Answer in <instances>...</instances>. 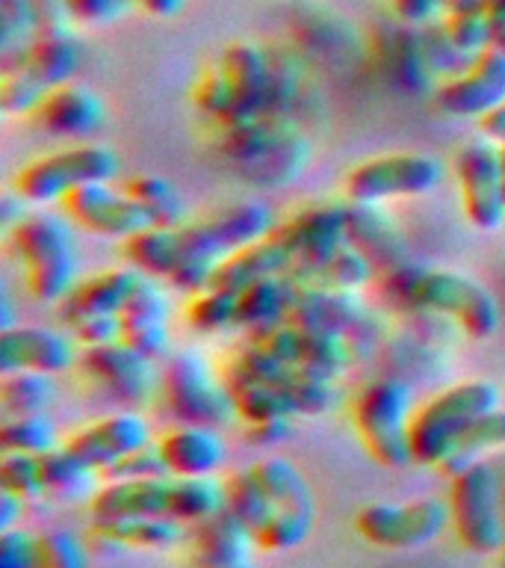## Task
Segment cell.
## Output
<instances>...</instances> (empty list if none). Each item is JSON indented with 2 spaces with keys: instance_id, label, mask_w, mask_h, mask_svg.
Wrapping results in <instances>:
<instances>
[{
  "instance_id": "6da1fadb",
  "label": "cell",
  "mask_w": 505,
  "mask_h": 568,
  "mask_svg": "<svg viewBox=\"0 0 505 568\" xmlns=\"http://www.w3.org/2000/svg\"><path fill=\"white\" fill-rule=\"evenodd\" d=\"M388 296L399 308L450 314L470 337L487 341L499 328V302L485 284L455 270H396Z\"/></svg>"
},
{
  "instance_id": "7a4b0ae2",
  "label": "cell",
  "mask_w": 505,
  "mask_h": 568,
  "mask_svg": "<svg viewBox=\"0 0 505 568\" xmlns=\"http://www.w3.org/2000/svg\"><path fill=\"white\" fill-rule=\"evenodd\" d=\"M499 388L487 379H467L441 390L411 417V453L416 465L437 468L446 453L476 417L499 408Z\"/></svg>"
},
{
  "instance_id": "3957f363",
  "label": "cell",
  "mask_w": 505,
  "mask_h": 568,
  "mask_svg": "<svg viewBox=\"0 0 505 568\" xmlns=\"http://www.w3.org/2000/svg\"><path fill=\"white\" fill-rule=\"evenodd\" d=\"M352 417L363 447L379 465L399 470L414 462V453H411L414 394L408 382L384 376V379H372L370 385H363L354 399Z\"/></svg>"
},
{
  "instance_id": "277c9868",
  "label": "cell",
  "mask_w": 505,
  "mask_h": 568,
  "mask_svg": "<svg viewBox=\"0 0 505 568\" xmlns=\"http://www.w3.org/2000/svg\"><path fill=\"white\" fill-rule=\"evenodd\" d=\"M12 246L24 261L27 291L39 302H62L78 287V252L60 216L27 213L12 225Z\"/></svg>"
},
{
  "instance_id": "5b68a950",
  "label": "cell",
  "mask_w": 505,
  "mask_h": 568,
  "mask_svg": "<svg viewBox=\"0 0 505 568\" xmlns=\"http://www.w3.org/2000/svg\"><path fill=\"white\" fill-rule=\"evenodd\" d=\"M499 477L491 462H473L458 470L450 486V524L470 554L487 557L505 545L503 506H499Z\"/></svg>"
},
{
  "instance_id": "8992f818",
  "label": "cell",
  "mask_w": 505,
  "mask_h": 568,
  "mask_svg": "<svg viewBox=\"0 0 505 568\" xmlns=\"http://www.w3.org/2000/svg\"><path fill=\"white\" fill-rule=\"evenodd\" d=\"M115 175L118 154L101 142H83L27 163L16 175V193L30 204H51L62 202L78 186L113 181Z\"/></svg>"
},
{
  "instance_id": "52a82bcc",
  "label": "cell",
  "mask_w": 505,
  "mask_h": 568,
  "mask_svg": "<svg viewBox=\"0 0 505 568\" xmlns=\"http://www.w3.org/2000/svg\"><path fill=\"white\" fill-rule=\"evenodd\" d=\"M163 399L168 415L177 424L189 426H225L237 417V406L230 399L225 382H216L210 364L198 353H177L163 371Z\"/></svg>"
},
{
  "instance_id": "ba28073f",
  "label": "cell",
  "mask_w": 505,
  "mask_h": 568,
  "mask_svg": "<svg viewBox=\"0 0 505 568\" xmlns=\"http://www.w3.org/2000/svg\"><path fill=\"white\" fill-rule=\"evenodd\" d=\"M450 524V504L443 497H414L408 504L361 506L354 515V530L363 541L384 550H414L432 545Z\"/></svg>"
},
{
  "instance_id": "9c48e42d",
  "label": "cell",
  "mask_w": 505,
  "mask_h": 568,
  "mask_svg": "<svg viewBox=\"0 0 505 568\" xmlns=\"http://www.w3.org/2000/svg\"><path fill=\"white\" fill-rule=\"evenodd\" d=\"M443 181V163L420 151H396L363 160L346 175L349 202L381 204L388 199H411L437 190Z\"/></svg>"
},
{
  "instance_id": "30bf717a",
  "label": "cell",
  "mask_w": 505,
  "mask_h": 568,
  "mask_svg": "<svg viewBox=\"0 0 505 568\" xmlns=\"http://www.w3.org/2000/svg\"><path fill=\"white\" fill-rule=\"evenodd\" d=\"M275 229L272 207L260 199H248L230 207H221L213 216L202 222L181 225V246H184V261L202 257L221 264L225 257L246 248L248 243L266 237Z\"/></svg>"
},
{
  "instance_id": "8fae6325",
  "label": "cell",
  "mask_w": 505,
  "mask_h": 568,
  "mask_svg": "<svg viewBox=\"0 0 505 568\" xmlns=\"http://www.w3.org/2000/svg\"><path fill=\"white\" fill-rule=\"evenodd\" d=\"M464 216L473 229L496 231L505 222L503 145L487 136L467 142L455 158Z\"/></svg>"
},
{
  "instance_id": "7c38bea8",
  "label": "cell",
  "mask_w": 505,
  "mask_h": 568,
  "mask_svg": "<svg viewBox=\"0 0 505 568\" xmlns=\"http://www.w3.org/2000/svg\"><path fill=\"white\" fill-rule=\"evenodd\" d=\"M221 83L228 89L230 122L251 115H272L275 60L255 42L228 44L219 57Z\"/></svg>"
},
{
  "instance_id": "4fadbf2b",
  "label": "cell",
  "mask_w": 505,
  "mask_h": 568,
  "mask_svg": "<svg viewBox=\"0 0 505 568\" xmlns=\"http://www.w3.org/2000/svg\"><path fill=\"white\" fill-rule=\"evenodd\" d=\"M237 364H243L248 373H255L257 379H264L266 385H272L287 406L292 408V415H326L337 406V390L326 376H317V373L301 371L296 364L281 362L278 355H272L269 349H264L260 344L251 341V346H246L243 353L234 358Z\"/></svg>"
},
{
  "instance_id": "5bb4252c",
  "label": "cell",
  "mask_w": 505,
  "mask_h": 568,
  "mask_svg": "<svg viewBox=\"0 0 505 568\" xmlns=\"http://www.w3.org/2000/svg\"><path fill=\"white\" fill-rule=\"evenodd\" d=\"M62 211L71 222H78L80 229L101 234V237L127 240L136 231L151 229V220L127 195V190H115L110 181L78 186L74 193L62 199Z\"/></svg>"
},
{
  "instance_id": "9a60e30c",
  "label": "cell",
  "mask_w": 505,
  "mask_h": 568,
  "mask_svg": "<svg viewBox=\"0 0 505 568\" xmlns=\"http://www.w3.org/2000/svg\"><path fill=\"white\" fill-rule=\"evenodd\" d=\"M434 98L443 113L455 119H482L505 104V53L499 48L482 51L458 78L446 80Z\"/></svg>"
},
{
  "instance_id": "2e32d148",
  "label": "cell",
  "mask_w": 505,
  "mask_h": 568,
  "mask_svg": "<svg viewBox=\"0 0 505 568\" xmlns=\"http://www.w3.org/2000/svg\"><path fill=\"white\" fill-rule=\"evenodd\" d=\"M255 344L278 355L281 362L296 364L301 371L317 373V376H326V379H337L349 367V362H352L346 335L317 332V328H299L290 326V323H281V326L257 335Z\"/></svg>"
},
{
  "instance_id": "e0dca14e",
  "label": "cell",
  "mask_w": 505,
  "mask_h": 568,
  "mask_svg": "<svg viewBox=\"0 0 505 568\" xmlns=\"http://www.w3.org/2000/svg\"><path fill=\"white\" fill-rule=\"evenodd\" d=\"M145 444H151L148 420L133 415V412H118V415H106L78 429L71 438L62 442V447L101 474L113 462H118L127 453L140 450Z\"/></svg>"
},
{
  "instance_id": "ac0fdd59",
  "label": "cell",
  "mask_w": 505,
  "mask_h": 568,
  "mask_svg": "<svg viewBox=\"0 0 505 568\" xmlns=\"http://www.w3.org/2000/svg\"><path fill=\"white\" fill-rule=\"evenodd\" d=\"M296 266V248L284 225H275L266 237L248 243L234 255H228L216 266L210 287L221 291H246L248 284L266 282V278H284Z\"/></svg>"
},
{
  "instance_id": "d6986e66",
  "label": "cell",
  "mask_w": 505,
  "mask_h": 568,
  "mask_svg": "<svg viewBox=\"0 0 505 568\" xmlns=\"http://www.w3.org/2000/svg\"><path fill=\"white\" fill-rule=\"evenodd\" d=\"M78 362L69 335L44 326H9L0 335V373H44L60 376Z\"/></svg>"
},
{
  "instance_id": "ffe728a7",
  "label": "cell",
  "mask_w": 505,
  "mask_h": 568,
  "mask_svg": "<svg viewBox=\"0 0 505 568\" xmlns=\"http://www.w3.org/2000/svg\"><path fill=\"white\" fill-rule=\"evenodd\" d=\"M33 119L42 131L53 133V136H62V140H89L104 124L106 106L104 98L97 95L95 89L71 80V83L53 87L44 95L42 104L35 106Z\"/></svg>"
},
{
  "instance_id": "44dd1931",
  "label": "cell",
  "mask_w": 505,
  "mask_h": 568,
  "mask_svg": "<svg viewBox=\"0 0 505 568\" xmlns=\"http://www.w3.org/2000/svg\"><path fill=\"white\" fill-rule=\"evenodd\" d=\"M80 364L89 376H95L113 397L124 403H142L154 388V371L145 355L136 349L115 341L104 346H83Z\"/></svg>"
},
{
  "instance_id": "7402d4cb",
  "label": "cell",
  "mask_w": 505,
  "mask_h": 568,
  "mask_svg": "<svg viewBox=\"0 0 505 568\" xmlns=\"http://www.w3.org/2000/svg\"><path fill=\"white\" fill-rule=\"evenodd\" d=\"M122 341L148 362L166 355L168 349V300L154 278L142 275L140 287L133 291L131 302L124 305Z\"/></svg>"
},
{
  "instance_id": "603a6c76",
  "label": "cell",
  "mask_w": 505,
  "mask_h": 568,
  "mask_svg": "<svg viewBox=\"0 0 505 568\" xmlns=\"http://www.w3.org/2000/svg\"><path fill=\"white\" fill-rule=\"evenodd\" d=\"M172 477H216L228 459V444L213 426L181 424L157 442Z\"/></svg>"
},
{
  "instance_id": "cb8c5ba5",
  "label": "cell",
  "mask_w": 505,
  "mask_h": 568,
  "mask_svg": "<svg viewBox=\"0 0 505 568\" xmlns=\"http://www.w3.org/2000/svg\"><path fill=\"white\" fill-rule=\"evenodd\" d=\"M363 320V305L354 291H326V287H296L284 323L317 332L349 335Z\"/></svg>"
},
{
  "instance_id": "d4e9b609",
  "label": "cell",
  "mask_w": 505,
  "mask_h": 568,
  "mask_svg": "<svg viewBox=\"0 0 505 568\" xmlns=\"http://www.w3.org/2000/svg\"><path fill=\"white\" fill-rule=\"evenodd\" d=\"M140 282V270H106V273L89 275L60 302L62 320L74 326L78 320L95 317V314H122Z\"/></svg>"
},
{
  "instance_id": "484cf974",
  "label": "cell",
  "mask_w": 505,
  "mask_h": 568,
  "mask_svg": "<svg viewBox=\"0 0 505 568\" xmlns=\"http://www.w3.org/2000/svg\"><path fill=\"white\" fill-rule=\"evenodd\" d=\"M92 518H127V515H168L172 518V477L104 483L89 500Z\"/></svg>"
},
{
  "instance_id": "4316f807",
  "label": "cell",
  "mask_w": 505,
  "mask_h": 568,
  "mask_svg": "<svg viewBox=\"0 0 505 568\" xmlns=\"http://www.w3.org/2000/svg\"><path fill=\"white\" fill-rule=\"evenodd\" d=\"M92 536L104 545L131 550H172L186 536V524L168 515L92 518Z\"/></svg>"
},
{
  "instance_id": "83f0119b",
  "label": "cell",
  "mask_w": 505,
  "mask_h": 568,
  "mask_svg": "<svg viewBox=\"0 0 505 568\" xmlns=\"http://www.w3.org/2000/svg\"><path fill=\"white\" fill-rule=\"evenodd\" d=\"M255 539L243 521L228 509H219L210 518L193 524V550L198 568H230L251 562Z\"/></svg>"
},
{
  "instance_id": "f1b7e54d",
  "label": "cell",
  "mask_w": 505,
  "mask_h": 568,
  "mask_svg": "<svg viewBox=\"0 0 505 568\" xmlns=\"http://www.w3.org/2000/svg\"><path fill=\"white\" fill-rule=\"evenodd\" d=\"M24 62L51 89L71 83L83 62V48H80L78 33L71 30V21L39 27L24 48Z\"/></svg>"
},
{
  "instance_id": "f546056e",
  "label": "cell",
  "mask_w": 505,
  "mask_h": 568,
  "mask_svg": "<svg viewBox=\"0 0 505 568\" xmlns=\"http://www.w3.org/2000/svg\"><path fill=\"white\" fill-rule=\"evenodd\" d=\"M292 287H326V291H358L372 278V261L346 240L343 246L317 264L296 266L284 275Z\"/></svg>"
},
{
  "instance_id": "4dcf8cb0",
  "label": "cell",
  "mask_w": 505,
  "mask_h": 568,
  "mask_svg": "<svg viewBox=\"0 0 505 568\" xmlns=\"http://www.w3.org/2000/svg\"><path fill=\"white\" fill-rule=\"evenodd\" d=\"M346 211V237L361 248L375 264H399L402 257V237L390 216L379 204L349 202Z\"/></svg>"
},
{
  "instance_id": "1f68e13d",
  "label": "cell",
  "mask_w": 505,
  "mask_h": 568,
  "mask_svg": "<svg viewBox=\"0 0 505 568\" xmlns=\"http://www.w3.org/2000/svg\"><path fill=\"white\" fill-rule=\"evenodd\" d=\"M296 287L287 278H266V282L248 284L237 293V326L264 335L269 328L281 326L290 308Z\"/></svg>"
},
{
  "instance_id": "d6a6232c",
  "label": "cell",
  "mask_w": 505,
  "mask_h": 568,
  "mask_svg": "<svg viewBox=\"0 0 505 568\" xmlns=\"http://www.w3.org/2000/svg\"><path fill=\"white\" fill-rule=\"evenodd\" d=\"M221 382H225V388H228L230 399L237 406V415L246 424H260V420H272V417H296L292 408L287 406V399L272 385L257 379L255 373H248L243 364H230Z\"/></svg>"
},
{
  "instance_id": "836d02e7",
  "label": "cell",
  "mask_w": 505,
  "mask_h": 568,
  "mask_svg": "<svg viewBox=\"0 0 505 568\" xmlns=\"http://www.w3.org/2000/svg\"><path fill=\"white\" fill-rule=\"evenodd\" d=\"M257 483L264 486L275 509H287V513L313 515V491H310L308 479L290 459L284 456H264L251 465Z\"/></svg>"
},
{
  "instance_id": "e575fe53",
  "label": "cell",
  "mask_w": 505,
  "mask_h": 568,
  "mask_svg": "<svg viewBox=\"0 0 505 568\" xmlns=\"http://www.w3.org/2000/svg\"><path fill=\"white\" fill-rule=\"evenodd\" d=\"M124 255L133 270H140L148 278H168L184 264V246L177 229H157V225L136 231L133 237L124 240Z\"/></svg>"
},
{
  "instance_id": "d590c367",
  "label": "cell",
  "mask_w": 505,
  "mask_h": 568,
  "mask_svg": "<svg viewBox=\"0 0 505 568\" xmlns=\"http://www.w3.org/2000/svg\"><path fill=\"white\" fill-rule=\"evenodd\" d=\"M39 462H42L44 497H53V500H92L95 497L101 474L89 468L86 462H80L78 456H71L62 444L42 453Z\"/></svg>"
},
{
  "instance_id": "8d00e7d4",
  "label": "cell",
  "mask_w": 505,
  "mask_h": 568,
  "mask_svg": "<svg viewBox=\"0 0 505 568\" xmlns=\"http://www.w3.org/2000/svg\"><path fill=\"white\" fill-rule=\"evenodd\" d=\"M505 447V408H494L487 415L476 417L473 424L464 429V433L455 438V444L446 453V459L437 465V470L443 474H458V470L470 468L473 462H482V456L494 450H503Z\"/></svg>"
},
{
  "instance_id": "74e56055",
  "label": "cell",
  "mask_w": 505,
  "mask_h": 568,
  "mask_svg": "<svg viewBox=\"0 0 505 568\" xmlns=\"http://www.w3.org/2000/svg\"><path fill=\"white\" fill-rule=\"evenodd\" d=\"M221 488H225V509H228L237 521H243L255 539V532L260 527L272 521V515L278 513L275 504L269 500V495L264 491V486L257 483L255 470L239 468L230 470L221 477Z\"/></svg>"
},
{
  "instance_id": "f35d334b",
  "label": "cell",
  "mask_w": 505,
  "mask_h": 568,
  "mask_svg": "<svg viewBox=\"0 0 505 568\" xmlns=\"http://www.w3.org/2000/svg\"><path fill=\"white\" fill-rule=\"evenodd\" d=\"M124 190L145 211L151 225H157V229H181V225H186L184 195L166 178L136 175L124 184Z\"/></svg>"
},
{
  "instance_id": "ab89813d",
  "label": "cell",
  "mask_w": 505,
  "mask_h": 568,
  "mask_svg": "<svg viewBox=\"0 0 505 568\" xmlns=\"http://www.w3.org/2000/svg\"><path fill=\"white\" fill-rule=\"evenodd\" d=\"M53 376L30 371L3 373L0 379V408L3 417L44 415L53 403Z\"/></svg>"
},
{
  "instance_id": "60d3db41",
  "label": "cell",
  "mask_w": 505,
  "mask_h": 568,
  "mask_svg": "<svg viewBox=\"0 0 505 568\" xmlns=\"http://www.w3.org/2000/svg\"><path fill=\"white\" fill-rule=\"evenodd\" d=\"M225 509V488L216 477H172V518L198 524Z\"/></svg>"
},
{
  "instance_id": "b9f144b4",
  "label": "cell",
  "mask_w": 505,
  "mask_h": 568,
  "mask_svg": "<svg viewBox=\"0 0 505 568\" xmlns=\"http://www.w3.org/2000/svg\"><path fill=\"white\" fill-rule=\"evenodd\" d=\"M51 87L21 60L3 62L0 78V106L7 115H33L35 106L42 104Z\"/></svg>"
},
{
  "instance_id": "7bdbcfd3",
  "label": "cell",
  "mask_w": 505,
  "mask_h": 568,
  "mask_svg": "<svg viewBox=\"0 0 505 568\" xmlns=\"http://www.w3.org/2000/svg\"><path fill=\"white\" fill-rule=\"evenodd\" d=\"M443 39L452 51L461 57H478L491 48V24H487L485 0L476 7L455 9L450 16H443Z\"/></svg>"
},
{
  "instance_id": "ee69618b",
  "label": "cell",
  "mask_w": 505,
  "mask_h": 568,
  "mask_svg": "<svg viewBox=\"0 0 505 568\" xmlns=\"http://www.w3.org/2000/svg\"><path fill=\"white\" fill-rule=\"evenodd\" d=\"M0 447L3 453H42L60 447L56 438V426L48 415H21V417H3L0 426Z\"/></svg>"
},
{
  "instance_id": "f6af8a7d",
  "label": "cell",
  "mask_w": 505,
  "mask_h": 568,
  "mask_svg": "<svg viewBox=\"0 0 505 568\" xmlns=\"http://www.w3.org/2000/svg\"><path fill=\"white\" fill-rule=\"evenodd\" d=\"M39 30V16L30 0H0V44L3 62L21 60L24 48Z\"/></svg>"
},
{
  "instance_id": "bcb514c9",
  "label": "cell",
  "mask_w": 505,
  "mask_h": 568,
  "mask_svg": "<svg viewBox=\"0 0 505 568\" xmlns=\"http://www.w3.org/2000/svg\"><path fill=\"white\" fill-rule=\"evenodd\" d=\"M186 320L198 332H221V328L237 326V293L221 291V287H207L204 293H195Z\"/></svg>"
},
{
  "instance_id": "7dc6e473",
  "label": "cell",
  "mask_w": 505,
  "mask_h": 568,
  "mask_svg": "<svg viewBox=\"0 0 505 568\" xmlns=\"http://www.w3.org/2000/svg\"><path fill=\"white\" fill-rule=\"evenodd\" d=\"M310 530H313V515L278 509L272 521L255 532V548H260L264 554H284V550L299 548L310 536Z\"/></svg>"
},
{
  "instance_id": "c3c4849f",
  "label": "cell",
  "mask_w": 505,
  "mask_h": 568,
  "mask_svg": "<svg viewBox=\"0 0 505 568\" xmlns=\"http://www.w3.org/2000/svg\"><path fill=\"white\" fill-rule=\"evenodd\" d=\"M0 486L24 500H42V462L33 453H3L0 456Z\"/></svg>"
},
{
  "instance_id": "681fc988",
  "label": "cell",
  "mask_w": 505,
  "mask_h": 568,
  "mask_svg": "<svg viewBox=\"0 0 505 568\" xmlns=\"http://www.w3.org/2000/svg\"><path fill=\"white\" fill-rule=\"evenodd\" d=\"M35 568H89L86 545L69 530L35 536Z\"/></svg>"
},
{
  "instance_id": "f907efd6",
  "label": "cell",
  "mask_w": 505,
  "mask_h": 568,
  "mask_svg": "<svg viewBox=\"0 0 505 568\" xmlns=\"http://www.w3.org/2000/svg\"><path fill=\"white\" fill-rule=\"evenodd\" d=\"M154 477H172L163 462L157 444H145L140 450L127 453L118 462H113L110 468L101 470L104 483H124V479H154Z\"/></svg>"
},
{
  "instance_id": "816d5d0a",
  "label": "cell",
  "mask_w": 505,
  "mask_h": 568,
  "mask_svg": "<svg viewBox=\"0 0 505 568\" xmlns=\"http://www.w3.org/2000/svg\"><path fill=\"white\" fill-rule=\"evenodd\" d=\"M136 7V0H65L71 24L83 27H104L115 24Z\"/></svg>"
},
{
  "instance_id": "f5cc1de1",
  "label": "cell",
  "mask_w": 505,
  "mask_h": 568,
  "mask_svg": "<svg viewBox=\"0 0 505 568\" xmlns=\"http://www.w3.org/2000/svg\"><path fill=\"white\" fill-rule=\"evenodd\" d=\"M482 0H390L393 16L402 24H432L437 16H450L455 9L476 7Z\"/></svg>"
},
{
  "instance_id": "db71d44e",
  "label": "cell",
  "mask_w": 505,
  "mask_h": 568,
  "mask_svg": "<svg viewBox=\"0 0 505 568\" xmlns=\"http://www.w3.org/2000/svg\"><path fill=\"white\" fill-rule=\"evenodd\" d=\"M71 337L83 346H104L122 341V317L118 314H95L71 326Z\"/></svg>"
},
{
  "instance_id": "11a10c76",
  "label": "cell",
  "mask_w": 505,
  "mask_h": 568,
  "mask_svg": "<svg viewBox=\"0 0 505 568\" xmlns=\"http://www.w3.org/2000/svg\"><path fill=\"white\" fill-rule=\"evenodd\" d=\"M0 568H35V536L12 527L0 530Z\"/></svg>"
},
{
  "instance_id": "9f6ffc18",
  "label": "cell",
  "mask_w": 505,
  "mask_h": 568,
  "mask_svg": "<svg viewBox=\"0 0 505 568\" xmlns=\"http://www.w3.org/2000/svg\"><path fill=\"white\" fill-rule=\"evenodd\" d=\"M292 435V417H272V420H260V424L246 426V438L257 447H275V444L287 442Z\"/></svg>"
},
{
  "instance_id": "6f0895ef",
  "label": "cell",
  "mask_w": 505,
  "mask_h": 568,
  "mask_svg": "<svg viewBox=\"0 0 505 568\" xmlns=\"http://www.w3.org/2000/svg\"><path fill=\"white\" fill-rule=\"evenodd\" d=\"M487 24H491V48L505 53V0H485Z\"/></svg>"
},
{
  "instance_id": "680465c9",
  "label": "cell",
  "mask_w": 505,
  "mask_h": 568,
  "mask_svg": "<svg viewBox=\"0 0 505 568\" xmlns=\"http://www.w3.org/2000/svg\"><path fill=\"white\" fill-rule=\"evenodd\" d=\"M24 513V497L12 495V491H0V530H12L18 524V515Z\"/></svg>"
},
{
  "instance_id": "91938a15",
  "label": "cell",
  "mask_w": 505,
  "mask_h": 568,
  "mask_svg": "<svg viewBox=\"0 0 505 568\" xmlns=\"http://www.w3.org/2000/svg\"><path fill=\"white\" fill-rule=\"evenodd\" d=\"M39 16V27L42 24H62V21H71L69 12H65V0H30Z\"/></svg>"
},
{
  "instance_id": "94428289",
  "label": "cell",
  "mask_w": 505,
  "mask_h": 568,
  "mask_svg": "<svg viewBox=\"0 0 505 568\" xmlns=\"http://www.w3.org/2000/svg\"><path fill=\"white\" fill-rule=\"evenodd\" d=\"M478 128H482V136H487V140L499 142V145H505V104H499L496 110H491L487 115H482L478 119Z\"/></svg>"
},
{
  "instance_id": "6125c7cd",
  "label": "cell",
  "mask_w": 505,
  "mask_h": 568,
  "mask_svg": "<svg viewBox=\"0 0 505 568\" xmlns=\"http://www.w3.org/2000/svg\"><path fill=\"white\" fill-rule=\"evenodd\" d=\"M136 7L151 18H175L186 7V0H136Z\"/></svg>"
},
{
  "instance_id": "be15d7a7",
  "label": "cell",
  "mask_w": 505,
  "mask_h": 568,
  "mask_svg": "<svg viewBox=\"0 0 505 568\" xmlns=\"http://www.w3.org/2000/svg\"><path fill=\"white\" fill-rule=\"evenodd\" d=\"M503 186H505V145H503Z\"/></svg>"
},
{
  "instance_id": "e7e4bbea",
  "label": "cell",
  "mask_w": 505,
  "mask_h": 568,
  "mask_svg": "<svg viewBox=\"0 0 505 568\" xmlns=\"http://www.w3.org/2000/svg\"><path fill=\"white\" fill-rule=\"evenodd\" d=\"M230 568H251V562H243V566H230Z\"/></svg>"
}]
</instances>
